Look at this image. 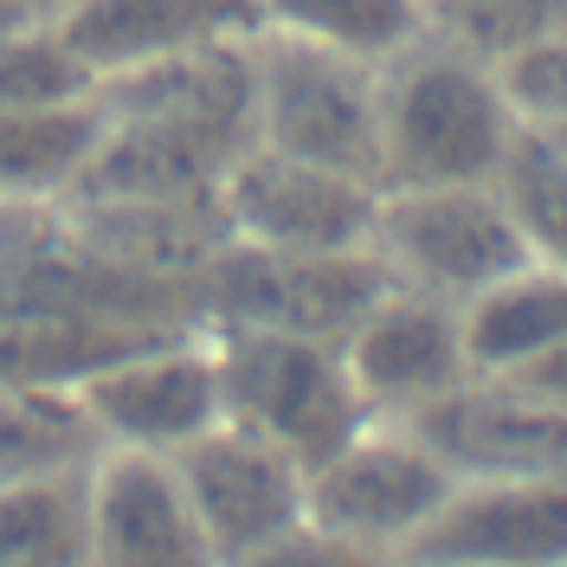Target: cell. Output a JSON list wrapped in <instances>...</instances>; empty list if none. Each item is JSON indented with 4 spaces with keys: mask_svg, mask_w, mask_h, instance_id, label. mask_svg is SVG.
I'll use <instances>...</instances> for the list:
<instances>
[{
    "mask_svg": "<svg viewBox=\"0 0 567 567\" xmlns=\"http://www.w3.org/2000/svg\"><path fill=\"white\" fill-rule=\"evenodd\" d=\"M523 136L496 84V65L471 59L425 27L381 65V187L496 181Z\"/></svg>",
    "mask_w": 567,
    "mask_h": 567,
    "instance_id": "1",
    "label": "cell"
},
{
    "mask_svg": "<svg viewBox=\"0 0 567 567\" xmlns=\"http://www.w3.org/2000/svg\"><path fill=\"white\" fill-rule=\"evenodd\" d=\"M251 142L381 187V65L290 33H258Z\"/></svg>",
    "mask_w": 567,
    "mask_h": 567,
    "instance_id": "2",
    "label": "cell"
},
{
    "mask_svg": "<svg viewBox=\"0 0 567 567\" xmlns=\"http://www.w3.org/2000/svg\"><path fill=\"white\" fill-rule=\"evenodd\" d=\"M207 336L219 354L226 420L278 439L290 458L322 464L374 420L368 400L354 393L342 342H317V336L271 329V322H219Z\"/></svg>",
    "mask_w": 567,
    "mask_h": 567,
    "instance_id": "3",
    "label": "cell"
},
{
    "mask_svg": "<svg viewBox=\"0 0 567 567\" xmlns=\"http://www.w3.org/2000/svg\"><path fill=\"white\" fill-rule=\"evenodd\" d=\"M374 251L393 284L471 303L496 278L523 271L535 251L529 233L503 200L496 181H452V187H381L374 207Z\"/></svg>",
    "mask_w": 567,
    "mask_h": 567,
    "instance_id": "4",
    "label": "cell"
},
{
    "mask_svg": "<svg viewBox=\"0 0 567 567\" xmlns=\"http://www.w3.org/2000/svg\"><path fill=\"white\" fill-rule=\"evenodd\" d=\"M393 290V271L374 246L354 251H265L246 239H226L194 284L200 329L219 322H271L317 342H342Z\"/></svg>",
    "mask_w": 567,
    "mask_h": 567,
    "instance_id": "5",
    "label": "cell"
},
{
    "mask_svg": "<svg viewBox=\"0 0 567 567\" xmlns=\"http://www.w3.org/2000/svg\"><path fill=\"white\" fill-rule=\"evenodd\" d=\"M458 491V471L406 420H368L349 445L310 464V523L374 555H406Z\"/></svg>",
    "mask_w": 567,
    "mask_h": 567,
    "instance_id": "6",
    "label": "cell"
},
{
    "mask_svg": "<svg viewBox=\"0 0 567 567\" xmlns=\"http://www.w3.org/2000/svg\"><path fill=\"white\" fill-rule=\"evenodd\" d=\"M78 400L97 420L104 445L162 452V458H175L181 445H194L207 425L226 420L219 354H213L207 329L162 336V342L97 368L91 381H78Z\"/></svg>",
    "mask_w": 567,
    "mask_h": 567,
    "instance_id": "7",
    "label": "cell"
},
{
    "mask_svg": "<svg viewBox=\"0 0 567 567\" xmlns=\"http://www.w3.org/2000/svg\"><path fill=\"white\" fill-rule=\"evenodd\" d=\"M175 464L213 535L219 567L246 561L251 548H265V542L290 535L297 523H310V464L290 458L278 439H265V432H251L239 420L207 425L194 445L175 452Z\"/></svg>",
    "mask_w": 567,
    "mask_h": 567,
    "instance_id": "8",
    "label": "cell"
},
{
    "mask_svg": "<svg viewBox=\"0 0 567 567\" xmlns=\"http://www.w3.org/2000/svg\"><path fill=\"white\" fill-rule=\"evenodd\" d=\"M374 207L381 187L374 181L336 175L317 162L278 155L265 142H251L233 162V175L219 181V213L233 226V239L265 251H354L374 246Z\"/></svg>",
    "mask_w": 567,
    "mask_h": 567,
    "instance_id": "9",
    "label": "cell"
},
{
    "mask_svg": "<svg viewBox=\"0 0 567 567\" xmlns=\"http://www.w3.org/2000/svg\"><path fill=\"white\" fill-rule=\"evenodd\" d=\"M84 567H219L213 535L162 452L104 445L84 471Z\"/></svg>",
    "mask_w": 567,
    "mask_h": 567,
    "instance_id": "10",
    "label": "cell"
},
{
    "mask_svg": "<svg viewBox=\"0 0 567 567\" xmlns=\"http://www.w3.org/2000/svg\"><path fill=\"white\" fill-rule=\"evenodd\" d=\"M342 361L354 374V393L374 420H413L420 406L464 388L477 368L464 349V303L425 297L393 284L388 297L342 336Z\"/></svg>",
    "mask_w": 567,
    "mask_h": 567,
    "instance_id": "11",
    "label": "cell"
},
{
    "mask_svg": "<svg viewBox=\"0 0 567 567\" xmlns=\"http://www.w3.org/2000/svg\"><path fill=\"white\" fill-rule=\"evenodd\" d=\"M406 555L445 567H567V477H458Z\"/></svg>",
    "mask_w": 567,
    "mask_h": 567,
    "instance_id": "12",
    "label": "cell"
},
{
    "mask_svg": "<svg viewBox=\"0 0 567 567\" xmlns=\"http://www.w3.org/2000/svg\"><path fill=\"white\" fill-rule=\"evenodd\" d=\"M406 425L458 477H567V413L496 374H471Z\"/></svg>",
    "mask_w": 567,
    "mask_h": 567,
    "instance_id": "13",
    "label": "cell"
},
{
    "mask_svg": "<svg viewBox=\"0 0 567 567\" xmlns=\"http://www.w3.org/2000/svg\"><path fill=\"white\" fill-rule=\"evenodd\" d=\"M52 27L104 84V78L142 71L155 59H175V52L251 39L258 7L251 0H59Z\"/></svg>",
    "mask_w": 567,
    "mask_h": 567,
    "instance_id": "14",
    "label": "cell"
},
{
    "mask_svg": "<svg viewBox=\"0 0 567 567\" xmlns=\"http://www.w3.org/2000/svg\"><path fill=\"white\" fill-rule=\"evenodd\" d=\"M97 452H104V432L84 413L78 388L0 381V491L45 484V477H84Z\"/></svg>",
    "mask_w": 567,
    "mask_h": 567,
    "instance_id": "15",
    "label": "cell"
},
{
    "mask_svg": "<svg viewBox=\"0 0 567 567\" xmlns=\"http://www.w3.org/2000/svg\"><path fill=\"white\" fill-rule=\"evenodd\" d=\"M104 142V104L0 110V200L65 207Z\"/></svg>",
    "mask_w": 567,
    "mask_h": 567,
    "instance_id": "16",
    "label": "cell"
},
{
    "mask_svg": "<svg viewBox=\"0 0 567 567\" xmlns=\"http://www.w3.org/2000/svg\"><path fill=\"white\" fill-rule=\"evenodd\" d=\"M567 336V271L548 258H529L523 271L496 278L464 303V349L477 374H503L535 349Z\"/></svg>",
    "mask_w": 567,
    "mask_h": 567,
    "instance_id": "17",
    "label": "cell"
},
{
    "mask_svg": "<svg viewBox=\"0 0 567 567\" xmlns=\"http://www.w3.org/2000/svg\"><path fill=\"white\" fill-rule=\"evenodd\" d=\"M251 7L258 33L310 39L368 65H388L393 52L425 39V0H251Z\"/></svg>",
    "mask_w": 567,
    "mask_h": 567,
    "instance_id": "18",
    "label": "cell"
},
{
    "mask_svg": "<svg viewBox=\"0 0 567 567\" xmlns=\"http://www.w3.org/2000/svg\"><path fill=\"white\" fill-rule=\"evenodd\" d=\"M97 97V71L65 45L52 13L0 27V110H65Z\"/></svg>",
    "mask_w": 567,
    "mask_h": 567,
    "instance_id": "19",
    "label": "cell"
},
{
    "mask_svg": "<svg viewBox=\"0 0 567 567\" xmlns=\"http://www.w3.org/2000/svg\"><path fill=\"white\" fill-rule=\"evenodd\" d=\"M84 555V477H45L0 491V567Z\"/></svg>",
    "mask_w": 567,
    "mask_h": 567,
    "instance_id": "20",
    "label": "cell"
},
{
    "mask_svg": "<svg viewBox=\"0 0 567 567\" xmlns=\"http://www.w3.org/2000/svg\"><path fill=\"white\" fill-rule=\"evenodd\" d=\"M503 200L516 213V226L529 233V251L535 258H548V265H561L567 271V148L555 136H535L523 130L516 148H509V162H503Z\"/></svg>",
    "mask_w": 567,
    "mask_h": 567,
    "instance_id": "21",
    "label": "cell"
},
{
    "mask_svg": "<svg viewBox=\"0 0 567 567\" xmlns=\"http://www.w3.org/2000/svg\"><path fill=\"white\" fill-rule=\"evenodd\" d=\"M567 20V0H425V27L484 65H503L529 39Z\"/></svg>",
    "mask_w": 567,
    "mask_h": 567,
    "instance_id": "22",
    "label": "cell"
},
{
    "mask_svg": "<svg viewBox=\"0 0 567 567\" xmlns=\"http://www.w3.org/2000/svg\"><path fill=\"white\" fill-rule=\"evenodd\" d=\"M496 84H503L523 130H542V136L567 130V20L548 27L542 39H529L523 52H509L496 65Z\"/></svg>",
    "mask_w": 567,
    "mask_h": 567,
    "instance_id": "23",
    "label": "cell"
},
{
    "mask_svg": "<svg viewBox=\"0 0 567 567\" xmlns=\"http://www.w3.org/2000/svg\"><path fill=\"white\" fill-rule=\"evenodd\" d=\"M65 239L59 207H33V200H0V317L20 310L33 271L45 265V251Z\"/></svg>",
    "mask_w": 567,
    "mask_h": 567,
    "instance_id": "24",
    "label": "cell"
},
{
    "mask_svg": "<svg viewBox=\"0 0 567 567\" xmlns=\"http://www.w3.org/2000/svg\"><path fill=\"white\" fill-rule=\"evenodd\" d=\"M233 567H388V555H374L361 542H342V535H329L322 523H297L290 535L251 548L246 561H233Z\"/></svg>",
    "mask_w": 567,
    "mask_h": 567,
    "instance_id": "25",
    "label": "cell"
},
{
    "mask_svg": "<svg viewBox=\"0 0 567 567\" xmlns=\"http://www.w3.org/2000/svg\"><path fill=\"white\" fill-rule=\"evenodd\" d=\"M496 381H509V388H523L529 400H548V406H561L567 413V336L561 342H548V349H535L529 361L503 368Z\"/></svg>",
    "mask_w": 567,
    "mask_h": 567,
    "instance_id": "26",
    "label": "cell"
},
{
    "mask_svg": "<svg viewBox=\"0 0 567 567\" xmlns=\"http://www.w3.org/2000/svg\"><path fill=\"white\" fill-rule=\"evenodd\" d=\"M13 20H33V13H27L20 0H0V27H13Z\"/></svg>",
    "mask_w": 567,
    "mask_h": 567,
    "instance_id": "27",
    "label": "cell"
},
{
    "mask_svg": "<svg viewBox=\"0 0 567 567\" xmlns=\"http://www.w3.org/2000/svg\"><path fill=\"white\" fill-rule=\"evenodd\" d=\"M33 567H84V555H59V561H33Z\"/></svg>",
    "mask_w": 567,
    "mask_h": 567,
    "instance_id": "28",
    "label": "cell"
},
{
    "mask_svg": "<svg viewBox=\"0 0 567 567\" xmlns=\"http://www.w3.org/2000/svg\"><path fill=\"white\" fill-rule=\"evenodd\" d=\"M388 567H445V561H413V555H393Z\"/></svg>",
    "mask_w": 567,
    "mask_h": 567,
    "instance_id": "29",
    "label": "cell"
},
{
    "mask_svg": "<svg viewBox=\"0 0 567 567\" xmlns=\"http://www.w3.org/2000/svg\"><path fill=\"white\" fill-rule=\"evenodd\" d=\"M20 7H27V13H52V7H59V0H20Z\"/></svg>",
    "mask_w": 567,
    "mask_h": 567,
    "instance_id": "30",
    "label": "cell"
},
{
    "mask_svg": "<svg viewBox=\"0 0 567 567\" xmlns=\"http://www.w3.org/2000/svg\"><path fill=\"white\" fill-rule=\"evenodd\" d=\"M535 136H542V130H535ZM555 142H561V148H567V130H555Z\"/></svg>",
    "mask_w": 567,
    "mask_h": 567,
    "instance_id": "31",
    "label": "cell"
}]
</instances>
